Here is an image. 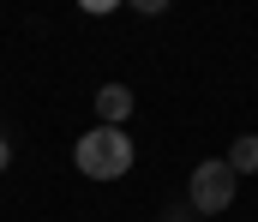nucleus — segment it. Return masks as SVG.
<instances>
[{"instance_id": "f257e3e1", "label": "nucleus", "mask_w": 258, "mask_h": 222, "mask_svg": "<svg viewBox=\"0 0 258 222\" xmlns=\"http://www.w3.org/2000/svg\"><path fill=\"white\" fill-rule=\"evenodd\" d=\"M132 162H138V144L126 138V126H90L72 144V168L84 180H126Z\"/></svg>"}, {"instance_id": "f03ea898", "label": "nucleus", "mask_w": 258, "mask_h": 222, "mask_svg": "<svg viewBox=\"0 0 258 222\" xmlns=\"http://www.w3.org/2000/svg\"><path fill=\"white\" fill-rule=\"evenodd\" d=\"M234 198H240V180L228 174L222 156L192 162V174H186V210H192V216H222Z\"/></svg>"}, {"instance_id": "7ed1b4c3", "label": "nucleus", "mask_w": 258, "mask_h": 222, "mask_svg": "<svg viewBox=\"0 0 258 222\" xmlns=\"http://www.w3.org/2000/svg\"><path fill=\"white\" fill-rule=\"evenodd\" d=\"M132 96L120 78H108V84H96V96H90V108H96V126H126L132 120Z\"/></svg>"}, {"instance_id": "20e7f679", "label": "nucleus", "mask_w": 258, "mask_h": 222, "mask_svg": "<svg viewBox=\"0 0 258 222\" xmlns=\"http://www.w3.org/2000/svg\"><path fill=\"white\" fill-rule=\"evenodd\" d=\"M222 162H228V174H234V180L258 174V132H240V138L228 144V156H222Z\"/></svg>"}, {"instance_id": "39448f33", "label": "nucleus", "mask_w": 258, "mask_h": 222, "mask_svg": "<svg viewBox=\"0 0 258 222\" xmlns=\"http://www.w3.org/2000/svg\"><path fill=\"white\" fill-rule=\"evenodd\" d=\"M6 168H12V144L0 138V174H6Z\"/></svg>"}]
</instances>
